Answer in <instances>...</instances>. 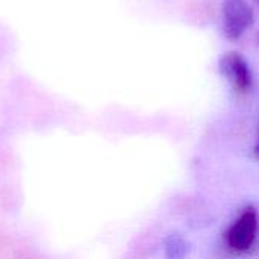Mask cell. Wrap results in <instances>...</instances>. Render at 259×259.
<instances>
[{"instance_id": "3957f363", "label": "cell", "mask_w": 259, "mask_h": 259, "mask_svg": "<svg viewBox=\"0 0 259 259\" xmlns=\"http://www.w3.org/2000/svg\"><path fill=\"white\" fill-rule=\"evenodd\" d=\"M219 68L238 94H247L253 85V74L246 56L237 50L223 53L219 59Z\"/></svg>"}, {"instance_id": "6da1fadb", "label": "cell", "mask_w": 259, "mask_h": 259, "mask_svg": "<svg viewBox=\"0 0 259 259\" xmlns=\"http://www.w3.org/2000/svg\"><path fill=\"white\" fill-rule=\"evenodd\" d=\"M259 220L255 208H246L226 232V246L234 253H247L256 243Z\"/></svg>"}, {"instance_id": "5b68a950", "label": "cell", "mask_w": 259, "mask_h": 259, "mask_svg": "<svg viewBox=\"0 0 259 259\" xmlns=\"http://www.w3.org/2000/svg\"><path fill=\"white\" fill-rule=\"evenodd\" d=\"M258 153H259V144H258Z\"/></svg>"}, {"instance_id": "7a4b0ae2", "label": "cell", "mask_w": 259, "mask_h": 259, "mask_svg": "<svg viewBox=\"0 0 259 259\" xmlns=\"http://www.w3.org/2000/svg\"><path fill=\"white\" fill-rule=\"evenodd\" d=\"M222 21L225 35L237 41L252 27L255 14L247 0H223Z\"/></svg>"}, {"instance_id": "277c9868", "label": "cell", "mask_w": 259, "mask_h": 259, "mask_svg": "<svg viewBox=\"0 0 259 259\" xmlns=\"http://www.w3.org/2000/svg\"><path fill=\"white\" fill-rule=\"evenodd\" d=\"M165 253L168 259H181L187 253V244L182 238L173 235L165 243Z\"/></svg>"}]
</instances>
